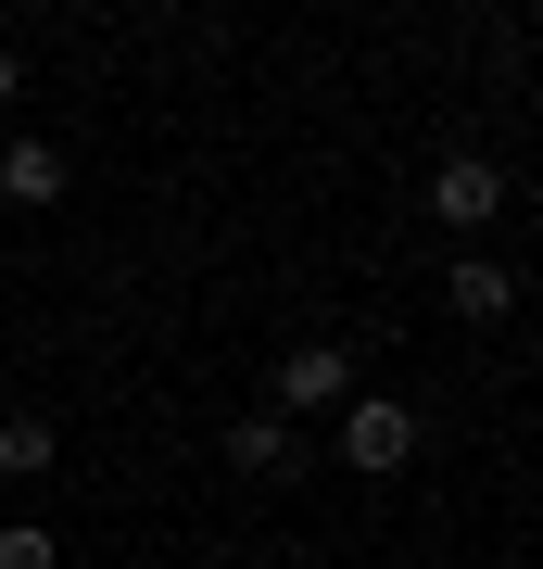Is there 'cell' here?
Masks as SVG:
<instances>
[{
    "mask_svg": "<svg viewBox=\"0 0 543 569\" xmlns=\"http://www.w3.org/2000/svg\"><path fill=\"white\" fill-rule=\"evenodd\" d=\"M265 406H279V418L329 406V418H342V406H354V355H342V342H291V355H279V380H265Z\"/></svg>",
    "mask_w": 543,
    "mask_h": 569,
    "instance_id": "6da1fadb",
    "label": "cell"
},
{
    "mask_svg": "<svg viewBox=\"0 0 543 569\" xmlns=\"http://www.w3.org/2000/svg\"><path fill=\"white\" fill-rule=\"evenodd\" d=\"M404 456H418V406H380V392H354V406H342V468L392 481Z\"/></svg>",
    "mask_w": 543,
    "mask_h": 569,
    "instance_id": "7a4b0ae2",
    "label": "cell"
},
{
    "mask_svg": "<svg viewBox=\"0 0 543 569\" xmlns=\"http://www.w3.org/2000/svg\"><path fill=\"white\" fill-rule=\"evenodd\" d=\"M430 216H443L455 241H467V228H493V216H505V164H481V152H455L443 178H430Z\"/></svg>",
    "mask_w": 543,
    "mask_h": 569,
    "instance_id": "3957f363",
    "label": "cell"
},
{
    "mask_svg": "<svg viewBox=\"0 0 543 569\" xmlns=\"http://www.w3.org/2000/svg\"><path fill=\"white\" fill-rule=\"evenodd\" d=\"M228 456H241V468H253V481H303V430H291L279 406H253L241 430H228Z\"/></svg>",
    "mask_w": 543,
    "mask_h": 569,
    "instance_id": "277c9868",
    "label": "cell"
},
{
    "mask_svg": "<svg viewBox=\"0 0 543 569\" xmlns=\"http://www.w3.org/2000/svg\"><path fill=\"white\" fill-rule=\"evenodd\" d=\"M443 305H455L467 329H493V317H519V279H505L493 253H455V279H443Z\"/></svg>",
    "mask_w": 543,
    "mask_h": 569,
    "instance_id": "5b68a950",
    "label": "cell"
},
{
    "mask_svg": "<svg viewBox=\"0 0 543 569\" xmlns=\"http://www.w3.org/2000/svg\"><path fill=\"white\" fill-rule=\"evenodd\" d=\"M51 456H63V430H51L39 406H13V418H0V481H39Z\"/></svg>",
    "mask_w": 543,
    "mask_h": 569,
    "instance_id": "8992f818",
    "label": "cell"
},
{
    "mask_svg": "<svg viewBox=\"0 0 543 569\" xmlns=\"http://www.w3.org/2000/svg\"><path fill=\"white\" fill-rule=\"evenodd\" d=\"M0 190H13V203H51V190H63V152L51 140H13V152H0Z\"/></svg>",
    "mask_w": 543,
    "mask_h": 569,
    "instance_id": "52a82bcc",
    "label": "cell"
},
{
    "mask_svg": "<svg viewBox=\"0 0 543 569\" xmlns=\"http://www.w3.org/2000/svg\"><path fill=\"white\" fill-rule=\"evenodd\" d=\"M0 569H63V545H51L39 519H13V531H0Z\"/></svg>",
    "mask_w": 543,
    "mask_h": 569,
    "instance_id": "ba28073f",
    "label": "cell"
},
{
    "mask_svg": "<svg viewBox=\"0 0 543 569\" xmlns=\"http://www.w3.org/2000/svg\"><path fill=\"white\" fill-rule=\"evenodd\" d=\"M0 102H13V51H0Z\"/></svg>",
    "mask_w": 543,
    "mask_h": 569,
    "instance_id": "9c48e42d",
    "label": "cell"
}]
</instances>
